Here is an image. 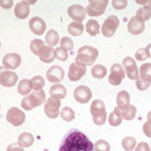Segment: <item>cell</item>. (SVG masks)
<instances>
[{
	"label": "cell",
	"instance_id": "cell-38",
	"mask_svg": "<svg viewBox=\"0 0 151 151\" xmlns=\"http://www.w3.org/2000/svg\"><path fill=\"white\" fill-rule=\"evenodd\" d=\"M60 47L63 48L64 50L68 52V50H73V41L68 37H63L60 40Z\"/></svg>",
	"mask_w": 151,
	"mask_h": 151
},
{
	"label": "cell",
	"instance_id": "cell-41",
	"mask_svg": "<svg viewBox=\"0 0 151 151\" xmlns=\"http://www.w3.org/2000/svg\"><path fill=\"white\" fill-rule=\"evenodd\" d=\"M135 86L137 87V89L139 90H142V91H144V90H146L147 88L150 86V83L148 82H145L144 80H142L141 78H137V80H135Z\"/></svg>",
	"mask_w": 151,
	"mask_h": 151
},
{
	"label": "cell",
	"instance_id": "cell-32",
	"mask_svg": "<svg viewBox=\"0 0 151 151\" xmlns=\"http://www.w3.org/2000/svg\"><path fill=\"white\" fill-rule=\"evenodd\" d=\"M135 146H137V141L134 137H126L123 139L122 141V147L124 150L126 151H132L134 150Z\"/></svg>",
	"mask_w": 151,
	"mask_h": 151
},
{
	"label": "cell",
	"instance_id": "cell-26",
	"mask_svg": "<svg viewBox=\"0 0 151 151\" xmlns=\"http://www.w3.org/2000/svg\"><path fill=\"white\" fill-rule=\"evenodd\" d=\"M67 31L71 36H81L84 32V25L82 22H71L68 24Z\"/></svg>",
	"mask_w": 151,
	"mask_h": 151
},
{
	"label": "cell",
	"instance_id": "cell-12",
	"mask_svg": "<svg viewBox=\"0 0 151 151\" xmlns=\"http://www.w3.org/2000/svg\"><path fill=\"white\" fill-rule=\"evenodd\" d=\"M92 92L89 87L85 86V85H80L76 88L73 91V98L77 102L81 104H86L91 100Z\"/></svg>",
	"mask_w": 151,
	"mask_h": 151
},
{
	"label": "cell",
	"instance_id": "cell-35",
	"mask_svg": "<svg viewBox=\"0 0 151 151\" xmlns=\"http://www.w3.org/2000/svg\"><path fill=\"white\" fill-rule=\"evenodd\" d=\"M60 114H61V118L63 119L64 121H66V122H71V121H73L75 116H76L75 111H73L70 107H67V106L62 108V110L60 111Z\"/></svg>",
	"mask_w": 151,
	"mask_h": 151
},
{
	"label": "cell",
	"instance_id": "cell-42",
	"mask_svg": "<svg viewBox=\"0 0 151 151\" xmlns=\"http://www.w3.org/2000/svg\"><path fill=\"white\" fill-rule=\"evenodd\" d=\"M147 58H148V56H147L145 48H139V50H137V52H135V59L137 60H139V61H145Z\"/></svg>",
	"mask_w": 151,
	"mask_h": 151
},
{
	"label": "cell",
	"instance_id": "cell-43",
	"mask_svg": "<svg viewBox=\"0 0 151 151\" xmlns=\"http://www.w3.org/2000/svg\"><path fill=\"white\" fill-rule=\"evenodd\" d=\"M134 151H150V146L148 145V143L146 142H142L135 147Z\"/></svg>",
	"mask_w": 151,
	"mask_h": 151
},
{
	"label": "cell",
	"instance_id": "cell-16",
	"mask_svg": "<svg viewBox=\"0 0 151 151\" xmlns=\"http://www.w3.org/2000/svg\"><path fill=\"white\" fill-rule=\"evenodd\" d=\"M85 73H86L85 66L78 65L77 63H71L69 65L68 79L73 82H77V81L81 80L83 78V76H85Z\"/></svg>",
	"mask_w": 151,
	"mask_h": 151
},
{
	"label": "cell",
	"instance_id": "cell-50",
	"mask_svg": "<svg viewBox=\"0 0 151 151\" xmlns=\"http://www.w3.org/2000/svg\"><path fill=\"white\" fill-rule=\"evenodd\" d=\"M0 46H1V42H0Z\"/></svg>",
	"mask_w": 151,
	"mask_h": 151
},
{
	"label": "cell",
	"instance_id": "cell-7",
	"mask_svg": "<svg viewBox=\"0 0 151 151\" xmlns=\"http://www.w3.org/2000/svg\"><path fill=\"white\" fill-rule=\"evenodd\" d=\"M25 113L18 107H12L6 112V121L15 127L21 126L25 122Z\"/></svg>",
	"mask_w": 151,
	"mask_h": 151
},
{
	"label": "cell",
	"instance_id": "cell-34",
	"mask_svg": "<svg viewBox=\"0 0 151 151\" xmlns=\"http://www.w3.org/2000/svg\"><path fill=\"white\" fill-rule=\"evenodd\" d=\"M135 16L141 18L143 21H147L151 18V7L150 6H142L137 11Z\"/></svg>",
	"mask_w": 151,
	"mask_h": 151
},
{
	"label": "cell",
	"instance_id": "cell-2",
	"mask_svg": "<svg viewBox=\"0 0 151 151\" xmlns=\"http://www.w3.org/2000/svg\"><path fill=\"white\" fill-rule=\"evenodd\" d=\"M98 56H99V50L96 47L85 45V46L80 47L78 50L75 63L81 66H85V67L86 66H92L94 61L97 60Z\"/></svg>",
	"mask_w": 151,
	"mask_h": 151
},
{
	"label": "cell",
	"instance_id": "cell-18",
	"mask_svg": "<svg viewBox=\"0 0 151 151\" xmlns=\"http://www.w3.org/2000/svg\"><path fill=\"white\" fill-rule=\"evenodd\" d=\"M28 25H29V29L32 31V33L38 36L44 34L46 29V23L40 17H33L28 22Z\"/></svg>",
	"mask_w": 151,
	"mask_h": 151
},
{
	"label": "cell",
	"instance_id": "cell-3",
	"mask_svg": "<svg viewBox=\"0 0 151 151\" xmlns=\"http://www.w3.org/2000/svg\"><path fill=\"white\" fill-rule=\"evenodd\" d=\"M90 113L92 116V121L96 125L101 126L105 124L107 120V112L103 101L99 99L92 101L91 106H90Z\"/></svg>",
	"mask_w": 151,
	"mask_h": 151
},
{
	"label": "cell",
	"instance_id": "cell-44",
	"mask_svg": "<svg viewBox=\"0 0 151 151\" xmlns=\"http://www.w3.org/2000/svg\"><path fill=\"white\" fill-rule=\"evenodd\" d=\"M6 151H24V149H23V147L20 146L18 143H13V144L7 146Z\"/></svg>",
	"mask_w": 151,
	"mask_h": 151
},
{
	"label": "cell",
	"instance_id": "cell-20",
	"mask_svg": "<svg viewBox=\"0 0 151 151\" xmlns=\"http://www.w3.org/2000/svg\"><path fill=\"white\" fill-rule=\"evenodd\" d=\"M43 63H52L55 60V50L50 45H44L38 54Z\"/></svg>",
	"mask_w": 151,
	"mask_h": 151
},
{
	"label": "cell",
	"instance_id": "cell-22",
	"mask_svg": "<svg viewBox=\"0 0 151 151\" xmlns=\"http://www.w3.org/2000/svg\"><path fill=\"white\" fill-rule=\"evenodd\" d=\"M50 97L55 99H64L66 97V88L62 84H54L50 88Z\"/></svg>",
	"mask_w": 151,
	"mask_h": 151
},
{
	"label": "cell",
	"instance_id": "cell-10",
	"mask_svg": "<svg viewBox=\"0 0 151 151\" xmlns=\"http://www.w3.org/2000/svg\"><path fill=\"white\" fill-rule=\"evenodd\" d=\"M18 81V76L16 73L4 68L3 66L0 67V84L4 87H13Z\"/></svg>",
	"mask_w": 151,
	"mask_h": 151
},
{
	"label": "cell",
	"instance_id": "cell-36",
	"mask_svg": "<svg viewBox=\"0 0 151 151\" xmlns=\"http://www.w3.org/2000/svg\"><path fill=\"white\" fill-rule=\"evenodd\" d=\"M44 45H45V43L43 42L42 40H40V39H34V40L31 42L29 48H31V52H33L34 55H37L38 56L39 52H40L41 48H42Z\"/></svg>",
	"mask_w": 151,
	"mask_h": 151
},
{
	"label": "cell",
	"instance_id": "cell-9",
	"mask_svg": "<svg viewBox=\"0 0 151 151\" xmlns=\"http://www.w3.org/2000/svg\"><path fill=\"white\" fill-rule=\"evenodd\" d=\"M125 70L123 68V66L120 64L116 63L111 66L110 75L108 76V81L113 86H119L122 83L123 79L125 78Z\"/></svg>",
	"mask_w": 151,
	"mask_h": 151
},
{
	"label": "cell",
	"instance_id": "cell-45",
	"mask_svg": "<svg viewBox=\"0 0 151 151\" xmlns=\"http://www.w3.org/2000/svg\"><path fill=\"white\" fill-rule=\"evenodd\" d=\"M13 5H14L13 0H0V6H2V9H9Z\"/></svg>",
	"mask_w": 151,
	"mask_h": 151
},
{
	"label": "cell",
	"instance_id": "cell-29",
	"mask_svg": "<svg viewBox=\"0 0 151 151\" xmlns=\"http://www.w3.org/2000/svg\"><path fill=\"white\" fill-rule=\"evenodd\" d=\"M100 29H101V27H100L99 22L94 19H90L89 21L86 23V32L92 37L97 36L100 33Z\"/></svg>",
	"mask_w": 151,
	"mask_h": 151
},
{
	"label": "cell",
	"instance_id": "cell-21",
	"mask_svg": "<svg viewBox=\"0 0 151 151\" xmlns=\"http://www.w3.org/2000/svg\"><path fill=\"white\" fill-rule=\"evenodd\" d=\"M116 109H118L119 113L121 114L123 120H126V121H131L134 119L135 114H137V107L134 105H127L125 107H122V108H119L116 106Z\"/></svg>",
	"mask_w": 151,
	"mask_h": 151
},
{
	"label": "cell",
	"instance_id": "cell-23",
	"mask_svg": "<svg viewBox=\"0 0 151 151\" xmlns=\"http://www.w3.org/2000/svg\"><path fill=\"white\" fill-rule=\"evenodd\" d=\"M18 144L23 148L31 147L34 144V137L29 132H23L19 135L18 137Z\"/></svg>",
	"mask_w": 151,
	"mask_h": 151
},
{
	"label": "cell",
	"instance_id": "cell-24",
	"mask_svg": "<svg viewBox=\"0 0 151 151\" xmlns=\"http://www.w3.org/2000/svg\"><path fill=\"white\" fill-rule=\"evenodd\" d=\"M32 89H33V87H32L31 80H27V79H23V80L20 81V83L18 84V87H17V90H18L19 93L24 96V97L29 94Z\"/></svg>",
	"mask_w": 151,
	"mask_h": 151
},
{
	"label": "cell",
	"instance_id": "cell-46",
	"mask_svg": "<svg viewBox=\"0 0 151 151\" xmlns=\"http://www.w3.org/2000/svg\"><path fill=\"white\" fill-rule=\"evenodd\" d=\"M143 132L147 137H150L151 139V125L148 123H144L143 124Z\"/></svg>",
	"mask_w": 151,
	"mask_h": 151
},
{
	"label": "cell",
	"instance_id": "cell-14",
	"mask_svg": "<svg viewBox=\"0 0 151 151\" xmlns=\"http://www.w3.org/2000/svg\"><path fill=\"white\" fill-rule=\"evenodd\" d=\"M67 14L75 22H82L86 16V9L80 4H73L68 7Z\"/></svg>",
	"mask_w": 151,
	"mask_h": 151
},
{
	"label": "cell",
	"instance_id": "cell-33",
	"mask_svg": "<svg viewBox=\"0 0 151 151\" xmlns=\"http://www.w3.org/2000/svg\"><path fill=\"white\" fill-rule=\"evenodd\" d=\"M31 83L33 89L36 90V91H39V90H42V88L44 87L45 80L41 76H35L31 79Z\"/></svg>",
	"mask_w": 151,
	"mask_h": 151
},
{
	"label": "cell",
	"instance_id": "cell-6",
	"mask_svg": "<svg viewBox=\"0 0 151 151\" xmlns=\"http://www.w3.org/2000/svg\"><path fill=\"white\" fill-rule=\"evenodd\" d=\"M119 25H120L119 18L116 16H114V15H111V16L107 17L105 19V21H104L103 25L101 27V32L105 37L111 38L116 34Z\"/></svg>",
	"mask_w": 151,
	"mask_h": 151
},
{
	"label": "cell",
	"instance_id": "cell-17",
	"mask_svg": "<svg viewBox=\"0 0 151 151\" xmlns=\"http://www.w3.org/2000/svg\"><path fill=\"white\" fill-rule=\"evenodd\" d=\"M64 70L61 66L54 65L46 71V79L50 83H59L64 78Z\"/></svg>",
	"mask_w": 151,
	"mask_h": 151
},
{
	"label": "cell",
	"instance_id": "cell-39",
	"mask_svg": "<svg viewBox=\"0 0 151 151\" xmlns=\"http://www.w3.org/2000/svg\"><path fill=\"white\" fill-rule=\"evenodd\" d=\"M55 58H57L60 61H66L68 59V54L66 50H64L61 47H57L55 50Z\"/></svg>",
	"mask_w": 151,
	"mask_h": 151
},
{
	"label": "cell",
	"instance_id": "cell-1",
	"mask_svg": "<svg viewBox=\"0 0 151 151\" xmlns=\"http://www.w3.org/2000/svg\"><path fill=\"white\" fill-rule=\"evenodd\" d=\"M59 151H94L93 144L78 129H70L62 139Z\"/></svg>",
	"mask_w": 151,
	"mask_h": 151
},
{
	"label": "cell",
	"instance_id": "cell-13",
	"mask_svg": "<svg viewBox=\"0 0 151 151\" xmlns=\"http://www.w3.org/2000/svg\"><path fill=\"white\" fill-rule=\"evenodd\" d=\"M2 64L4 68L9 69H9L14 70V69L18 68L21 64V57L16 52H9V54H6L3 57Z\"/></svg>",
	"mask_w": 151,
	"mask_h": 151
},
{
	"label": "cell",
	"instance_id": "cell-28",
	"mask_svg": "<svg viewBox=\"0 0 151 151\" xmlns=\"http://www.w3.org/2000/svg\"><path fill=\"white\" fill-rule=\"evenodd\" d=\"M45 42L50 46H56L59 43V34L55 29H50L45 35Z\"/></svg>",
	"mask_w": 151,
	"mask_h": 151
},
{
	"label": "cell",
	"instance_id": "cell-15",
	"mask_svg": "<svg viewBox=\"0 0 151 151\" xmlns=\"http://www.w3.org/2000/svg\"><path fill=\"white\" fill-rule=\"evenodd\" d=\"M127 29L132 35H139L145 29V22L137 16L132 17L129 20V22H128Z\"/></svg>",
	"mask_w": 151,
	"mask_h": 151
},
{
	"label": "cell",
	"instance_id": "cell-19",
	"mask_svg": "<svg viewBox=\"0 0 151 151\" xmlns=\"http://www.w3.org/2000/svg\"><path fill=\"white\" fill-rule=\"evenodd\" d=\"M14 13L18 19H26L29 15V5L25 0H22L15 5Z\"/></svg>",
	"mask_w": 151,
	"mask_h": 151
},
{
	"label": "cell",
	"instance_id": "cell-30",
	"mask_svg": "<svg viewBox=\"0 0 151 151\" xmlns=\"http://www.w3.org/2000/svg\"><path fill=\"white\" fill-rule=\"evenodd\" d=\"M107 75V69L104 65L97 64L91 67V76L96 79H103Z\"/></svg>",
	"mask_w": 151,
	"mask_h": 151
},
{
	"label": "cell",
	"instance_id": "cell-4",
	"mask_svg": "<svg viewBox=\"0 0 151 151\" xmlns=\"http://www.w3.org/2000/svg\"><path fill=\"white\" fill-rule=\"evenodd\" d=\"M46 101L45 99V92L44 90H39V91L32 92L24 97L21 101V107L25 110H32L36 107L42 105Z\"/></svg>",
	"mask_w": 151,
	"mask_h": 151
},
{
	"label": "cell",
	"instance_id": "cell-11",
	"mask_svg": "<svg viewBox=\"0 0 151 151\" xmlns=\"http://www.w3.org/2000/svg\"><path fill=\"white\" fill-rule=\"evenodd\" d=\"M123 68L125 69V75L130 80H137L139 78V71L133 58L126 57L125 59H123Z\"/></svg>",
	"mask_w": 151,
	"mask_h": 151
},
{
	"label": "cell",
	"instance_id": "cell-27",
	"mask_svg": "<svg viewBox=\"0 0 151 151\" xmlns=\"http://www.w3.org/2000/svg\"><path fill=\"white\" fill-rule=\"evenodd\" d=\"M116 104L119 108L125 107L130 104V96L126 90H122L116 96Z\"/></svg>",
	"mask_w": 151,
	"mask_h": 151
},
{
	"label": "cell",
	"instance_id": "cell-5",
	"mask_svg": "<svg viewBox=\"0 0 151 151\" xmlns=\"http://www.w3.org/2000/svg\"><path fill=\"white\" fill-rule=\"evenodd\" d=\"M107 5H108L107 0H89L88 5L85 9L89 16L98 17L105 13Z\"/></svg>",
	"mask_w": 151,
	"mask_h": 151
},
{
	"label": "cell",
	"instance_id": "cell-48",
	"mask_svg": "<svg viewBox=\"0 0 151 151\" xmlns=\"http://www.w3.org/2000/svg\"><path fill=\"white\" fill-rule=\"evenodd\" d=\"M145 50H146V54L148 56V58H151V43L145 47Z\"/></svg>",
	"mask_w": 151,
	"mask_h": 151
},
{
	"label": "cell",
	"instance_id": "cell-8",
	"mask_svg": "<svg viewBox=\"0 0 151 151\" xmlns=\"http://www.w3.org/2000/svg\"><path fill=\"white\" fill-rule=\"evenodd\" d=\"M61 101L59 99L50 97L45 101L44 104V112L50 119H57L59 116Z\"/></svg>",
	"mask_w": 151,
	"mask_h": 151
},
{
	"label": "cell",
	"instance_id": "cell-31",
	"mask_svg": "<svg viewBox=\"0 0 151 151\" xmlns=\"http://www.w3.org/2000/svg\"><path fill=\"white\" fill-rule=\"evenodd\" d=\"M122 121H123L122 116H121V114L119 113L118 109H116V108L113 109L112 112L109 113V118H108L109 124H110V126L116 127V126L122 124Z\"/></svg>",
	"mask_w": 151,
	"mask_h": 151
},
{
	"label": "cell",
	"instance_id": "cell-25",
	"mask_svg": "<svg viewBox=\"0 0 151 151\" xmlns=\"http://www.w3.org/2000/svg\"><path fill=\"white\" fill-rule=\"evenodd\" d=\"M139 78L145 82L151 83V63H144L139 67Z\"/></svg>",
	"mask_w": 151,
	"mask_h": 151
},
{
	"label": "cell",
	"instance_id": "cell-37",
	"mask_svg": "<svg viewBox=\"0 0 151 151\" xmlns=\"http://www.w3.org/2000/svg\"><path fill=\"white\" fill-rule=\"evenodd\" d=\"M94 151H110V145L105 139H99L93 145Z\"/></svg>",
	"mask_w": 151,
	"mask_h": 151
},
{
	"label": "cell",
	"instance_id": "cell-40",
	"mask_svg": "<svg viewBox=\"0 0 151 151\" xmlns=\"http://www.w3.org/2000/svg\"><path fill=\"white\" fill-rule=\"evenodd\" d=\"M111 4L116 9H123L127 6L128 1L127 0H112Z\"/></svg>",
	"mask_w": 151,
	"mask_h": 151
},
{
	"label": "cell",
	"instance_id": "cell-49",
	"mask_svg": "<svg viewBox=\"0 0 151 151\" xmlns=\"http://www.w3.org/2000/svg\"><path fill=\"white\" fill-rule=\"evenodd\" d=\"M147 123L151 125V111H149L148 114H147Z\"/></svg>",
	"mask_w": 151,
	"mask_h": 151
},
{
	"label": "cell",
	"instance_id": "cell-47",
	"mask_svg": "<svg viewBox=\"0 0 151 151\" xmlns=\"http://www.w3.org/2000/svg\"><path fill=\"white\" fill-rule=\"evenodd\" d=\"M137 4H143V6H150L151 7V0L148 1H137Z\"/></svg>",
	"mask_w": 151,
	"mask_h": 151
}]
</instances>
